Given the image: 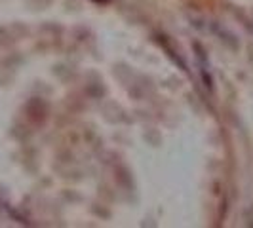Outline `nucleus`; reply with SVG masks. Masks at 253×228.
Listing matches in <instances>:
<instances>
[{"label":"nucleus","instance_id":"obj_1","mask_svg":"<svg viewBox=\"0 0 253 228\" xmlns=\"http://www.w3.org/2000/svg\"><path fill=\"white\" fill-rule=\"evenodd\" d=\"M194 50H196V59H198V65H200V75H202L204 86L208 89H213V78H211V73H210V63L206 59V53H204L202 46L194 44Z\"/></svg>","mask_w":253,"mask_h":228}]
</instances>
